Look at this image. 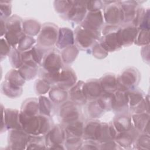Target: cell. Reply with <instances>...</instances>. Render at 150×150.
<instances>
[{
    "instance_id": "6da1fadb",
    "label": "cell",
    "mask_w": 150,
    "mask_h": 150,
    "mask_svg": "<svg viewBox=\"0 0 150 150\" xmlns=\"http://www.w3.org/2000/svg\"><path fill=\"white\" fill-rule=\"evenodd\" d=\"M19 120L22 128L30 135H45L53 127L50 117L40 114L28 117L19 111Z\"/></svg>"
},
{
    "instance_id": "7a4b0ae2",
    "label": "cell",
    "mask_w": 150,
    "mask_h": 150,
    "mask_svg": "<svg viewBox=\"0 0 150 150\" xmlns=\"http://www.w3.org/2000/svg\"><path fill=\"white\" fill-rule=\"evenodd\" d=\"M120 26L105 25L101 30V36L98 42L108 53L120 50L122 48L118 38Z\"/></svg>"
},
{
    "instance_id": "3957f363",
    "label": "cell",
    "mask_w": 150,
    "mask_h": 150,
    "mask_svg": "<svg viewBox=\"0 0 150 150\" xmlns=\"http://www.w3.org/2000/svg\"><path fill=\"white\" fill-rule=\"evenodd\" d=\"M5 25L4 38L12 47H16L20 40L25 35L23 32V21L18 16L13 15L5 21Z\"/></svg>"
},
{
    "instance_id": "277c9868",
    "label": "cell",
    "mask_w": 150,
    "mask_h": 150,
    "mask_svg": "<svg viewBox=\"0 0 150 150\" xmlns=\"http://www.w3.org/2000/svg\"><path fill=\"white\" fill-rule=\"evenodd\" d=\"M59 29L58 27L54 23H45L38 35L36 45L46 50L52 49L57 42Z\"/></svg>"
},
{
    "instance_id": "5b68a950",
    "label": "cell",
    "mask_w": 150,
    "mask_h": 150,
    "mask_svg": "<svg viewBox=\"0 0 150 150\" xmlns=\"http://www.w3.org/2000/svg\"><path fill=\"white\" fill-rule=\"evenodd\" d=\"M74 40L76 46L81 50L91 49L93 46L98 42L100 32H95L86 29L79 25L74 30Z\"/></svg>"
},
{
    "instance_id": "8992f818",
    "label": "cell",
    "mask_w": 150,
    "mask_h": 150,
    "mask_svg": "<svg viewBox=\"0 0 150 150\" xmlns=\"http://www.w3.org/2000/svg\"><path fill=\"white\" fill-rule=\"evenodd\" d=\"M103 16L106 25H122L124 21L123 12L120 1H103Z\"/></svg>"
},
{
    "instance_id": "52a82bcc",
    "label": "cell",
    "mask_w": 150,
    "mask_h": 150,
    "mask_svg": "<svg viewBox=\"0 0 150 150\" xmlns=\"http://www.w3.org/2000/svg\"><path fill=\"white\" fill-rule=\"evenodd\" d=\"M141 79L140 73L135 67H128L124 70L117 77V88L128 91L137 87Z\"/></svg>"
},
{
    "instance_id": "ba28073f",
    "label": "cell",
    "mask_w": 150,
    "mask_h": 150,
    "mask_svg": "<svg viewBox=\"0 0 150 150\" xmlns=\"http://www.w3.org/2000/svg\"><path fill=\"white\" fill-rule=\"evenodd\" d=\"M66 139V134L63 126L54 125L45 135L46 147L47 149H65L64 144Z\"/></svg>"
},
{
    "instance_id": "9c48e42d",
    "label": "cell",
    "mask_w": 150,
    "mask_h": 150,
    "mask_svg": "<svg viewBox=\"0 0 150 150\" xmlns=\"http://www.w3.org/2000/svg\"><path fill=\"white\" fill-rule=\"evenodd\" d=\"M63 66L60 53L57 50L52 49L45 54L41 64V70L48 73H56L59 72Z\"/></svg>"
},
{
    "instance_id": "30bf717a",
    "label": "cell",
    "mask_w": 150,
    "mask_h": 150,
    "mask_svg": "<svg viewBox=\"0 0 150 150\" xmlns=\"http://www.w3.org/2000/svg\"><path fill=\"white\" fill-rule=\"evenodd\" d=\"M59 117L63 124H67L80 119L81 115L79 105L73 101H66L59 109Z\"/></svg>"
},
{
    "instance_id": "8fae6325",
    "label": "cell",
    "mask_w": 150,
    "mask_h": 150,
    "mask_svg": "<svg viewBox=\"0 0 150 150\" xmlns=\"http://www.w3.org/2000/svg\"><path fill=\"white\" fill-rule=\"evenodd\" d=\"M2 120L1 132L6 130L21 129L22 127L19 120V111L16 109L4 108L1 105Z\"/></svg>"
},
{
    "instance_id": "7c38bea8",
    "label": "cell",
    "mask_w": 150,
    "mask_h": 150,
    "mask_svg": "<svg viewBox=\"0 0 150 150\" xmlns=\"http://www.w3.org/2000/svg\"><path fill=\"white\" fill-rule=\"evenodd\" d=\"M30 136V135L25 131L22 128L9 130L8 135L9 149H26Z\"/></svg>"
},
{
    "instance_id": "4fadbf2b",
    "label": "cell",
    "mask_w": 150,
    "mask_h": 150,
    "mask_svg": "<svg viewBox=\"0 0 150 150\" xmlns=\"http://www.w3.org/2000/svg\"><path fill=\"white\" fill-rule=\"evenodd\" d=\"M86 3L87 1H73L71 8L63 18L74 24L81 23L88 12Z\"/></svg>"
},
{
    "instance_id": "5bb4252c",
    "label": "cell",
    "mask_w": 150,
    "mask_h": 150,
    "mask_svg": "<svg viewBox=\"0 0 150 150\" xmlns=\"http://www.w3.org/2000/svg\"><path fill=\"white\" fill-rule=\"evenodd\" d=\"M104 19L102 10L97 12H88L80 25L95 32H100L104 26Z\"/></svg>"
},
{
    "instance_id": "9a60e30c",
    "label": "cell",
    "mask_w": 150,
    "mask_h": 150,
    "mask_svg": "<svg viewBox=\"0 0 150 150\" xmlns=\"http://www.w3.org/2000/svg\"><path fill=\"white\" fill-rule=\"evenodd\" d=\"M139 29L132 23L122 24L118 30V38L122 47L129 46L134 43Z\"/></svg>"
},
{
    "instance_id": "2e32d148",
    "label": "cell",
    "mask_w": 150,
    "mask_h": 150,
    "mask_svg": "<svg viewBox=\"0 0 150 150\" xmlns=\"http://www.w3.org/2000/svg\"><path fill=\"white\" fill-rule=\"evenodd\" d=\"M112 110L117 114L129 112L127 91L116 90L112 93Z\"/></svg>"
},
{
    "instance_id": "e0dca14e",
    "label": "cell",
    "mask_w": 150,
    "mask_h": 150,
    "mask_svg": "<svg viewBox=\"0 0 150 150\" xmlns=\"http://www.w3.org/2000/svg\"><path fill=\"white\" fill-rule=\"evenodd\" d=\"M77 82V76L74 70L68 66H64L58 74L56 85L65 90H69Z\"/></svg>"
},
{
    "instance_id": "ac0fdd59",
    "label": "cell",
    "mask_w": 150,
    "mask_h": 150,
    "mask_svg": "<svg viewBox=\"0 0 150 150\" xmlns=\"http://www.w3.org/2000/svg\"><path fill=\"white\" fill-rule=\"evenodd\" d=\"M139 134V132L132 127L128 130L117 133L114 141L121 149L129 148L133 146Z\"/></svg>"
},
{
    "instance_id": "d6986e66",
    "label": "cell",
    "mask_w": 150,
    "mask_h": 150,
    "mask_svg": "<svg viewBox=\"0 0 150 150\" xmlns=\"http://www.w3.org/2000/svg\"><path fill=\"white\" fill-rule=\"evenodd\" d=\"M84 84L83 81H78L69 89V96L70 100L79 106L86 104L88 101L84 91Z\"/></svg>"
},
{
    "instance_id": "ffe728a7",
    "label": "cell",
    "mask_w": 150,
    "mask_h": 150,
    "mask_svg": "<svg viewBox=\"0 0 150 150\" xmlns=\"http://www.w3.org/2000/svg\"><path fill=\"white\" fill-rule=\"evenodd\" d=\"M117 134V132L112 122L110 123L100 122L96 137V141L99 144H101L108 141L114 140Z\"/></svg>"
},
{
    "instance_id": "44dd1931",
    "label": "cell",
    "mask_w": 150,
    "mask_h": 150,
    "mask_svg": "<svg viewBox=\"0 0 150 150\" xmlns=\"http://www.w3.org/2000/svg\"><path fill=\"white\" fill-rule=\"evenodd\" d=\"M133 127L139 133L149 134V112L130 114Z\"/></svg>"
},
{
    "instance_id": "7402d4cb",
    "label": "cell",
    "mask_w": 150,
    "mask_h": 150,
    "mask_svg": "<svg viewBox=\"0 0 150 150\" xmlns=\"http://www.w3.org/2000/svg\"><path fill=\"white\" fill-rule=\"evenodd\" d=\"M84 91L88 101L97 100L103 93L99 79H90L85 82Z\"/></svg>"
},
{
    "instance_id": "603a6c76",
    "label": "cell",
    "mask_w": 150,
    "mask_h": 150,
    "mask_svg": "<svg viewBox=\"0 0 150 150\" xmlns=\"http://www.w3.org/2000/svg\"><path fill=\"white\" fill-rule=\"evenodd\" d=\"M75 43L74 32L68 28H62L59 29V35L56 46L59 49H64L67 46Z\"/></svg>"
},
{
    "instance_id": "cb8c5ba5",
    "label": "cell",
    "mask_w": 150,
    "mask_h": 150,
    "mask_svg": "<svg viewBox=\"0 0 150 150\" xmlns=\"http://www.w3.org/2000/svg\"><path fill=\"white\" fill-rule=\"evenodd\" d=\"M122 8L124 21L122 24L131 23L133 21L139 5L138 2L134 1H120Z\"/></svg>"
},
{
    "instance_id": "d4e9b609",
    "label": "cell",
    "mask_w": 150,
    "mask_h": 150,
    "mask_svg": "<svg viewBox=\"0 0 150 150\" xmlns=\"http://www.w3.org/2000/svg\"><path fill=\"white\" fill-rule=\"evenodd\" d=\"M84 122L81 118L67 123L63 124L66 132V137H77L82 138L84 132Z\"/></svg>"
},
{
    "instance_id": "484cf974",
    "label": "cell",
    "mask_w": 150,
    "mask_h": 150,
    "mask_svg": "<svg viewBox=\"0 0 150 150\" xmlns=\"http://www.w3.org/2000/svg\"><path fill=\"white\" fill-rule=\"evenodd\" d=\"M112 124L117 133L128 130L133 127L131 114L129 112L117 114Z\"/></svg>"
},
{
    "instance_id": "4316f807",
    "label": "cell",
    "mask_w": 150,
    "mask_h": 150,
    "mask_svg": "<svg viewBox=\"0 0 150 150\" xmlns=\"http://www.w3.org/2000/svg\"><path fill=\"white\" fill-rule=\"evenodd\" d=\"M100 123V121L96 119L88 120L84 124L83 139L96 141V137Z\"/></svg>"
},
{
    "instance_id": "83f0119b",
    "label": "cell",
    "mask_w": 150,
    "mask_h": 150,
    "mask_svg": "<svg viewBox=\"0 0 150 150\" xmlns=\"http://www.w3.org/2000/svg\"><path fill=\"white\" fill-rule=\"evenodd\" d=\"M19 111L21 114L28 117L39 114L38 99L36 98H28L23 103Z\"/></svg>"
},
{
    "instance_id": "f1b7e54d",
    "label": "cell",
    "mask_w": 150,
    "mask_h": 150,
    "mask_svg": "<svg viewBox=\"0 0 150 150\" xmlns=\"http://www.w3.org/2000/svg\"><path fill=\"white\" fill-rule=\"evenodd\" d=\"M99 81L104 93H113L117 88V76L114 74H104L99 79Z\"/></svg>"
},
{
    "instance_id": "f546056e",
    "label": "cell",
    "mask_w": 150,
    "mask_h": 150,
    "mask_svg": "<svg viewBox=\"0 0 150 150\" xmlns=\"http://www.w3.org/2000/svg\"><path fill=\"white\" fill-rule=\"evenodd\" d=\"M69 93L67 90L56 85L53 86L49 92V99L54 104H62L67 100Z\"/></svg>"
},
{
    "instance_id": "4dcf8cb0",
    "label": "cell",
    "mask_w": 150,
    "mask_h": 150,
    "mask_svg": "<svg viewBox=\"0 0 150 150\" xmlns=\"http://www.w3.org/2000/svg\"><path fill=\"white\" fill-rule=\"evenodd\" d=\"M127 94L129 110L137 106L146 96L142 90L137 87L127 91Z\"/></svg>"
},
{
    "instance_id": "1f68e13d",
    "label": "cell",
    "mask_w": 150,
    "mask_h": 150,
    "mask_svg": "<svg viewBox=\"0 0 150 150\" xmlns=\"http://www.w3.org/2000/svg\"><path fill=\"white\" fill-rule=\"evenodd\" d=\"M41 28L40 23L35 19H29L23 21V32L26 35L32 37L38 35Z\"/></svg>"
},
{
    "instance_id": "d6a6232c",
    "label": "cell",
    "mask_w": 150,
    "mask_h": 150,
    "mask_svg": "<svg viewBox=\"0 0 150 150\" xmlns=\"http://www.w3.org/2000/svg\"><path fill=\"white\" fill-rule=\"evenodd\" d=\"M5 81L14 87L22 88L26 80L20 74L18 70L14 69L8 72Z\"/></svg>"
},
{
    "instance_id": "836d02e7",
    "label": "cell",
    "mask_w": 150,
    "mask_h": 150,
    "mask_svg": "<svg viewBox=\"0 0 150 150\" xmlns=\"http://www.w3.org/2000/svg\"><path fill=\"white\" fill-rule=\"evenodd\" d=\"M78 54V47L74 45L67 46L63 49L60 54L63 64L69 65L72 63L76 59Z\"/></svg>"
},
{
    "instance_id": "e575fe53",
    "label": "cell",
    "mask_w": 150,
    "mask_h": 150,
    "mask_svg": "<svg viewBox=\"0 0 150 150\" xmlns=\"http://www.w3.org/2000/svg\"><path fill=\"white\" fill-rule=\"evenodd\" d=\"M38 66L30 64H23L18 70L25 80H30L36 77L38 73Z\"/></svg>"
},
{
    "instance_id": "d590c367",
    "label": "cell",
    "mask_w": 150,
    "mask_h": 150,
    "mask_svg": "<svg viewBox=\"0 0 150 150\" xmlns=\"http://www.w3.org/2000/svg\"><path fill=\"white\" fill-rule=\"evenodd\" d=\"M39 114L50 117L53 111V102L48 98L40 96L38 98Z\"/></svg>"
},
{
    "instance_id": "8d00e7d4",
    "label": "cell",
    "mask_w": 150,
    "mask_h": 150,
    "mask_svg": "<svg viewBox=\"0 0 150 150\" xmlns=\"http://www.w3.org/2000/svg\"><path fill=\"white\" fill-rule=\"evenodd\" d=\"M1 92L6 96L15 98L19 97L22 93V88L14 87L4 81L1 85Z\"/></svg>"
},
{
    "instance_id": "74e56055",
    "label": "cell",
    "mask_w": 150,
    "mask_h": 150,
    "mask_svg": "<svg viewBox=\"0 0 150 150\" xmlns=\"http://www.w3.org/2000/svg\"><path fill=\"white\" fill-rule=\"evenodd\" d=\"M105 111L100 107L97 100L90 101L87 107V112L91 119L100 117L104 114Z\"/></svg>"
},
{
    "instance_id": "f35d334b",
    "label": "cell",
    "mask_w": 150,
    "mask_h": 150,
    "mask_svg": "<svg viewBox=\"0 0 150 150\" xmlns=\"http://www.w3.org/2000/svg\"><path fill=\"white\" fill-rule=\"evenodd\" d=\"M45 135H31L27 144V149H46Z\"/></svg>"
},
{
    "instance_id": "ab89813d",
    "label": "cell",
    "mask_w": 150,
    "mask_h": 150,
    "mask_svg": "<svg viewBox=\"0 0 150 150\" xmlns=\"http://www.w3.org/2000/svg\"><path fill=\"white\" fill-rule=\"evenodd\" d=\"M36 43V40L32 36L25 35L20 40L16 49L21 52L30 50Z\"/></svg>"
},
{
    "instance_id": "60d3db41",
    "label": "cell",
    "mask_w": 150,
    "mask_h": 150,
    "mask_svg": "<svg viewBox=\"0 0 150 150\" xmlns=\"http://www.w3.org/2000/svg\"><path fill=\"white\" fill-rule=\"evenodd\" d=\"M149 134L145 133H139L133 144L134 148L138 149H149Z\"/></svg>"
},
{
    "instance_id": "b9f144b4",
    "label": "cell",
    "mask_w": 150,
    "mask_h": 150,
    "mask_svg": "<svg viewBox=\"0 0 150 150\" xmlns=\"http://www.w3.org/2000/svg\"><path fill=\"white\" fill-rule=\"evenodd\" d=\"M9 60L12 66L15 69H19L23 64L22 52L16 47H12L9 54Z\"/></svg>"
},
{
    "instance_id": "7bdbcfd3",
    "label": "cell",
    "mask_w": 150,
    "mask_h": 150,
    "mask_svg": "<svg viewBox=\"0 0 150 150\" xmlns=\"http://www.w3.org/2000/svg\"><path fill=\"white\" fill-rule=\"evenodd\" d=\"M73 2V1H55L53 4L54 8L63 18L71 8Z\"/></svg>"
},
{
    "instance_id": "ee69618b",
    "label": "cell",
    "mask_w": 150,
    "mask_h": 150,
    "mask_svg": "<svg viewBox=\"0 0 150 150\" xmlns=\"http://www.w3.org/2000/svg\"><path fill=\"white\" fill-rule=\"evenodd\" d=\"M100 107L105 111L112 110V93H104L97 100Z\"/></svg>"
},
{
    "instance_id": "f6af8a7d",
    "label": "cell",
    "mask_w": 150,
    "mask_h": 150,
    "mask_svg": "<svg viewBox=\"0 0 150 150\" xmlns=\"http://www.w3.org/2000/svg\"><path fill=\"white\" fill-rule=\"evenodd\" d=\"M134 43L138 46H145L149 44V30L141 29L134 42Z\"/></svg>"
},
{
    "instance_id": "bcb514c9",
    "label": "cell",
    "mask_w": 150,
    "mask_h": 150,
    "mask_svg": "<svg viewBox=\"0 0 150 150\" xmlns=\"http://www.w3.org/2000/svg\"><path fill=\"white\" fill-rule=\"evenodd\" d=\"M82 143V138L66 137L64 146L65 149H80Z\"/></svg>"
},
{
    "instance_id": "7dc6e473",
    "label": "cell",
    "mask_w": 150,
    "mask_h": 150,
    "mask_svg": "<svg viewBox=\"0 0 150 150\" xmlns=\"http://www.w3.org/2000/svg\"><path fill=\"white\" fill-rule=\"evenodd\" d=\"M11 1H0V14L1 19L7 20L11 16L12 13Z\"/></svg>"
},
{
    "instance_id": "c3c4849f",
    "label": "cell",
    "mask_w": 150,
    "mask_h": 150,
    "mask_svg": "<svg viewBox=\"0 0 150 150\" xmlns=\"http://www.w3.org/2000/svg\"><path fill=\"white\" fill-rule=\"evenodd\" d=\"M50 88V84H49L46 81H45L44 80H43L42 79H38L35 83L34 88L37 94H45L48 91H49Z\"/></svg>"
},
{
    "instance_id": "681fc988",
    "label": "cell",
    "mask_w": 150,
    "mask_h": 150,
    "mask_svg": "<svg viewBox=\"0 0 150 150\" xmlns=\"http://www.w3.org/2000/svg\"><path fill=\"white\" fill-rule=\"evenodd\" d=\"M91 49L93 56L97 59H104L106 57L108 54V53L101 46L98 42H96Z\"/></svg>"
},
{
    "instance_id": "f907efd6",
    "label": "cell",
    "mask_w": 150,
    "mask_h": 150,
    "mask_svg": "<svg viewBox=\"0 0 150 150\" xmlns=\"http://www.w3.org/2000/svg\"><path fill=\"white\" fill-rule=\"evenodd\" d=\"M149 112V95L145 96V98L135 107L130 110V114Z\"/></svg>"
},
{
    "instance_id": "816d5d0a",
    "label": "cell",
    "mask_w": 150,
    "mask_h": 150,
    "mask_svg": "<svg viewBox=\"0 0 150 150\" xmlns=\"http://www.w3.org/2000/svg\"><path fill=\"white\" fill-rule=\"evenodd\" d=\"M86 6L88 12H97L102 10L104 4L101 1H87Z\"/></svg>"
},
{
    "instance_id": "f5cc1de1",
    "label": "cell",
    "mask_w": 150,
    "mask_h": 150,
    "mask_svg": "<svg viewBox=\"0 0 150 150\" xmlns=\"http://www.w3.org/2000/svg\"><path fill=\"white\" fill-rule=\"evenodd\" d=\"M1 60H2L6 56L9 55L11 50L12 46L8 43L4 38H1Z\"/></svg>"
},
{
    "instance_id": "db71d44e",
    "label": "cell",
    "mask_w": 150,
    "mask_h": 150,
    "mask_svg": "<svg viewBox=\"0 0 150 150\" xmlns=\"http://www.w3.org/2000/svg\"><path fill=\"white\" fill-rule=\"evenodd\" d=\"M80 149H100V144L94 141L83 140Z\"/></svg>"
},
{
    "instance_id": "11a10c76",
    "label": "cell",
    "mask_w": 150,
    "mask_h": 150,
    "mask_svg": "<svg viewBox=\"0 0 150 150\" xmlns=\"http://www.w3.org/2000/svg\"><path fill=\"white\" fill-rule=\"evenodd\" d=\"M121 149L120 146L114 140H111L100 144V149Z\"/></svg>"
},
{
    "instance_id": "9f6ffc18",
    "label": "cell",
    "mask_w": 150,
    "mask_h": 150,
    "mask_svg": "<svg viewBox=\"0 0 150 150\" xmlns=\"http://www.w3.org/2000/svg\"><path fill=\"white\" fill-rule=\"evenodd\" d=\"M1 38L3 35H5L6 32V25H5V20L1 19Z\"/></svg>"
}]
</instances>
